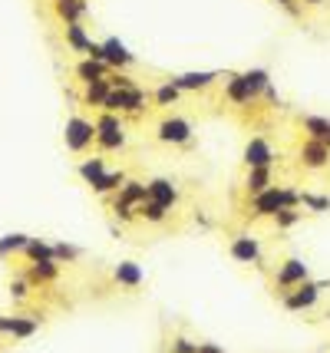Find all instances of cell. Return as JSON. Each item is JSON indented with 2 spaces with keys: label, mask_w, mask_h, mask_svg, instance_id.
I'll return each instance as SVG.
<instances>
[{
  "label": "cell",
  "mask_w": 330,
  "mask_h": 353,
  "mask_svg": "<svg viewBox=\"0 0 330 353\" xmlns=\"http://www.w3.org/2000/svg\"><path fill=\"white\" fill-rule=\"evenodd\" d=\"M122 182H126V175H122V172H102V179H99L93 188L106 195V192H119V188H122Z\"/></svg>",
  "instance_id": "cell-26"
},
{
  "label": "cell",
  "mask_w": 330,
  "mask_h": 353,
  "mask_svg": "<svg viewBox=\"0 0 330 353\" xmlns=\"http://www.w3.org/2000/svg\"><path fill=\"white\" fill-rule=\"evenodd\" d=\"M225 96H228L231 102H238V106H251V102H254V96H251V89H248V83L241 80V76H228Z\"/></svg>",
  "instance_id": "cell-13"
},
{
  "label": "cell",
  "mask_w": 330,
  "mask_h": 353,
  "mask_svg": "<svg viewBox=\"0 0 330 353\" xmlns=\"http://www.w3.org/2000/svg\"><path fill=\"white\" fill-rule=\"evenodd\" d=\"M93 139H96V126L89 122V119L82 116H73L66 119V133H63V142L69 152H86L93 146Z\"/></svg>",
  "instance_id": "cell-2"
},
{
  "label": "cell",
  "mask_w": 330,
  "mask_h": 353,
  "mask_svg": "<svg viewBox=\"0 0 330 353\" xmlns=\"http://www.w3.org/2000/svg\"><path fill=\"white\" fill-rule=\"evenodd\" d=\"M307 3H314V7H317V3H324V0H307Z\"/></svg>",
  "instance_id": "cell-33"
},
{
  "label": "cell",
  "mask_w": 330,
  "mask_h": 353,
  "mask_svg": "<svg viewBox=\"0 0 330 353\" xmlns=\"http://www.w3.org/2000/svg\"><path fill=\"white\" fill-rule=\"evenodd\" d=\"M23 244H27V238L23 235H10L0 241V254H10V251H23Z\"/></svg>",
  "instance_id": "cell-28"
},
{
  "label": "cell",
  "mask_w": 330,
  "mask_h": 353,
  "mask_svg": "<svg viewBox=\"0 0 330 353\" xmlns=\"http://www.w3.org/2000/svg\"><path fill=\"white\" fill-rule=\"evenodd\" d=\"M245 166L248 168H261V166H274V152L264 139H251L245 146Z\"/></svg>",
  "instance_id": "cell-7"
},
{
  "label": "cell",
  "mask_w": 330,
  "mask_h": 353,
  "mask_svg": "<svg viewBox=\"0 0 330 353\" xmlns=\"http://www.w3.org/2000/svg\"><path fill=\"white\" fill-rule=\"evenodd\" d=\"M300 162L307 168H324L330 162V146L317 142V139H307L304 149H300Z\"/></svg>",
  "instance_id": "cell-8"
},
{
  "label": "cell",
  "mask_w": 330,
  "mask_h": 353,
  "mask_svg": "<svg viewBox=\"0 0 330 353\" xmlns=\"http://www.w3.org/2000/svg\"><path fill=\"white\" fill-rule=\"evenodd\" d=\"M66 40H69V47L80 53H89V47H93V40L86 36V30H82L80 23H66Z\"/></svg>",
  "instance_id": "cell-19"
},
{
  "label": "cell",
  "mask_w": 330,
  "mask_h": 353,
  "mask_svg": "<svg viewBox=\"0 0 330 353\" xmlns=\"http://www.w3.org/2000/svg\"><path fill=\"white\" fill-rule=\"evenodd\" d=\"M86 3L82 0H56V14L66 20V23H80Z\"/></svg>",
  "instance_id": "cell-18"
},
{
  "label": "cell",
  "mask_w": 330,
  "mask_h": 353,
  "mask_svg": "<svg viewBox=\"0 0 330 353\" xmlns=\"http://www.w3.org/2000/svg\"><path fill=\"white\" fill-rule=\"evenodd\" d=\"M76 76H80V83H96V80H106V76H109V67H106L102 60L86 56V60L76 63Z\"/></svg>",
  "instance_id": "cell-11"
},
{
  "label": "cell",
  "mask_w": 330,
  "mask_h": 353,
  "mask_svg": "<svg viewBox=\"0 0 330 353\" xmlns=\"http://www.w3.org/2000/svg\"><path fill=\"white\" fill-rule=\"evenodd\" d=\"M96 142L102 152H113V149H122L126 146V129H116V133H96Z\"/></svg>",
  "instance_id": "cell-22"
},
{
  "label": "cell",
  "mask_w": 330,
  "mask_h": 353,
  "mask_svg": "<svg viewBox=\"0 0 330 353\" xmlns=\"http://www.w3.org/2000/svg\"><path fill=\"white\" fill-rule=\"evenodd\" d=\"M135 212H139V215H142L148 225H162V221L168 218V212H172V208H162V205H155V202H148V198H146V202L139 205Z\"/></svg>",
  "instance_id": "cell-21"
},
{
  "label": "cell",
  "mask_w": 330,
  "mask_h": 353,
  "mask_svg": "<svg viewBox=\"0 0 330 353\" xmlns=\"http://www.w3.org/2000/svg\"><path fill=\"white\" fill-rule=\"evenodd\" d=\"M102 172H106V159H102V155H93V159H86L80 166V175L89 185H96L99 179H102Z\"/></svg>",
  "instance_id": "cell-17"
},
{
  "label": "cell",
  "mask_w": 330,
  "mask_h": 353,
  "mask_svg": "<svg viewBox=\"0 0 330 353\" xmlns=\"http://www.w3.org/2000/svg\"><path fill=\"white\" fill-rule=\"evenodd\" d=\"M10 291H14V297H23V294H27V284L16 281V284H10Z\"/></svg>",
  "instance_id": "cell-30"
},
{
  "label": "cell",
  "mask_w": 330,
  "mask_h": 353,
  "mask_svg": "<svg viewBox=\"0 0 330 353\" xmlns=\"http://www.w3.org/2000/svg\"><path fill=\"white\" fill-rule=\"evenodd\" d=\"M99 60H102L106 67H116V69H119V67H129L135 56H132V53L126 50V47L119 43V40H106V43H99Z\"/></svg>",
  "instance_id": "cell-5"
},
{
  "label": "cell",
  "mask_w": 330,
  "mask_h": 353,
  "mask_svg": "<svg viewBox=\"0 0 330 353\" xmlns=\"http://www.w3.org/2000/svg\"><path fill=\"white\" fill-rule=\"evenodd\" d=\"M109 80H96V83H86V93H82V102L86 106H102V100L109 96Z\"/></svg>",
  "instance_id": "cell-16"
},
{
  "label": "cell",
  "mask_w": 330,
  "mask_h": 353,
  "mask_svg": "<svg viewBox=\"0 0 330 353\" xmlns=\"http://www.w3.org/2000/svg\"><path fill=\"white\" fill-rule=\"evenodd\" d=\"M146 198L155 205H162V208H175V202H179V188L172 185L168 179H155V182L146 185Z\"/></svg>",
  "instance_id": "cell-4"
},
{
  "label": "cell",
  "mask_w": 330,
  "mask_h": 353,
  "mask_svg": "<svg viewBox=\"0 0 330 353\" xmlns=\"http://www.w3.org/2000/svg\"><path fill=\"white\" fill-rule=\"evenodd\" d=\"M317 297H320V287L304 281V284H297L294 291L284 297V304H287L291 310H300V307H314V304H317Z\"/></svg>",
  "instance_id": "cell-9"
},
{
  "label": "cell",
  "mask_w": 330,
  "mask_h": 353,
  "mask_svg": "<svg viewBox=\"0 0 330 353\" xmlns=\"http://www.w3.org/2000/svg\"><path fill=\"white\" fill-rule=\"evenodd\" d=\"M155 139L165 142V146H185L192 139V122L182 116H165L159 126H155Z\"/></svg>",
  "instance_id": "cell-3"
},
{
  "label": "cell",
  "mask_w": 330,
  "mask_h": 353,
  "mask_svg": "<svg viewBox=\"0 0 330 353\" xmlns=\"http://www.w3.org/2000/svg\"><path fill=\"white\" fill-rule=\"evenodd\" d=\"M294 205H297V192L271 185L254 195V215H258V218H274L280 208H294Z\"/></svg>",
  "instance_id": "cell-1"
},
{
  "label": "cell",
  "mask_w": 330,
  "mask_h": 353,
  "mask_svg": "<svg viewBox=\"0 0 330 353\" xmlns=\"http://www.w3.org/2000/svg\"><path fill=\"white\" fill-rule=\"evenodd\" d=\"M195 353H221V350H218V347H212V343H198Z\"/></svg>",
  "instance_id": "cell-31"
},
{
  "label": "cell",
  "mask_w": 330,
  "mask_h": 353,
  "mask_svg": "<svg viewBox=\"0 0 330 353\" xmlns=\"http://www.w3.org/2000/svg\"><path fill=\"white\" fill-rule=\"evenodd\" d=\"M23 251L30 254L33 261H56V258H53V248H50V244H43V241H36V238H27Z\"/></svg>",
  "instance_id": "cell-25"
},
{
  "label": "cell",
  "mask_w": 330,
  "mask_h": 353,
  "mask_svg": "<svg viewBox=\"0 0 330 353\" xmlns=\"http://www.w3.org/2000/svg\"><path fill=\"white\" fill-rule=\"evenodd\" d=\"M307 281V264L304 261H297V258H291V261H284L278 271V284L280 287H297Z\"/></svg>",
  "instance_id": "cell-10"
},
{
  "label": "cell",
  "mask_w": 330,
  "mask_h": 353,
  "mask_svg": "<svg viewBox=\"0 0 330 353\" xmlns=\"http://www.w3.org/2000/svg\"><path fill=\"white\" fill-rule=\"evenodd\" d=\"M195 347H198V343H192V340H185V337H179L172 350H175V353H195Z\"/></svg>",
  "instance_id": "cell-29"
},
{
  "label": "cell",
  "mask_w": 330,
  "mask_h": 353,
  "mask_svg": "<svg viewBox=\"0 0 330 353\" xmlns=\"http://www.w3.org/2000/svg\"><path fill=\"white\" fill-rule=\"evenodd\" d=\"M119 202L129 205V208H139L146 202V182H122L119 188Z\"/></svg>",
  "instance_id": "cell-15"
},
{
  "label": "cell",
  "mask_w": 330,
  "mask_h": 353,
  "mask_svg": "<svg viewBox=\"0 0 330 353\" xmlns=\"http://www.w3.org/2000/svg\"><path fill=\"white\" fill-rule=\"evenodd\" d=\"M278 3H280V7H287L291 14H297V3H294V0H278Z\"/></svg>",
  "instance_id": "cell-32"
},
{
  "label": "cell",
  "mask_w": 330,
  "mask_h": 353,
  "mask_svg": "<svg viewBox=\"0 0 330 353\" xmlns=\"http://www.w3.org/2000/svg\"><path fill=\"white\" fill-rule=\"evenodd\" d=\"M214 80H218L214 73H185V76H179V80H172V83L179 86L182 93H192V89H208Z\"/></svg>",
  "instance_id": "cell-14"
},
{
  "label": "cell",
  "mask_w": 330,
  "mask_h": 353,
  "mask_svg": "<svg viewBox=\"0 0 330 353\" xmlns=\"http://www.w3.org/2000/svg\"><path fill=\"white\" fill-rule=\"evenodd\" d=\"M241 80L248 83V89H251V96H254V100H258L264 89L271 86V80H267V73H264V69H248V73H241Z\"/></svg>",
  "instance_id": "cell-20"
},
{
  "label": "cell",
  "mask_w": 330,
  "mask_h": 353,
  "mask_svg": "<svg viewBox=\"0 0 330 353\" xmlns=\"http://www.w3.org/2000/svg\"><path fill=\"white\" fill-rule=\"evenodd\" d=\"M179 96H182V89L175 83H162L155 89V102L159 106H172V102H179Z\"/></svg>",
  "instance_id": "cell-27"
},
{
  "label": "cell",
  "mask_w": 330,
  "mask_h": 353,
  "mask_svg": "<svg viewBox=\"0 0 330 353\" xmlns=\"http://www.w3.org/2000/svg\"><path fill=\"white\" fill-rule=\"evenodd\" d=\"M271 175H274V166H261V168H251L245 179V192L248 195H258V192H264V188H271L274 182H271Z\"/></svg>",
  "instance_id": "cell-12"
},
{
  "label": "cell",
  "mask_w": 330,
  "mask_h": 353,
  "mask_svg": "<svg viewBox=\"0 0 330 353\" xmlns=\"http://www.w3.org/2000/svg\"><path fill=\"white\" fill-rule=\"evenodd\" d=\"M231 258H234V261H241V264H254V261L261 258V244H258V238L238 235L234 241H231Z\"/></svg>",
  "instance_id": "cell-6"
},
{
  "label": "cell",
  "mask_w": 330,
  "mask_h": 353,
  "mask_svg": "<svg viewBox=\"0 0 330 353\" xmlns=\"http://www.w3.org/2000/svg\"><path fill=\"white\" fill-rule=\"evenodd\" d=\"M56 261H33V268H30V281L33 284H40V281H53L56 277Z\"/></svg>",
  "instance_id": "cell-24"
},
{
  "label": "cell",
  "mask_w": 330,
  "mask_h": 353,
  "mask_svg": "<svg viewBox=\"0 0 330 353\" xmlns=\"http://www.w3.org/2000/svg\"><path fill=\"white\" fill-rule=\"evenodd\" d=\"M116 281H119L122 287H139L142 284V271L126 261V264H119V268H116Z\"/></svg>",
  "instance_id": "cell-23"
}]
</instances>
